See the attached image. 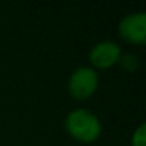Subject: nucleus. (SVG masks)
<instances>
[{"mask_svg":"<svg viewBox=\"0 0 146 146\" xmlns=\"http://www.w3.org/2000/svg\"><path fill=\"white\" fill-rule=\"evenodd\" d=\"M64 129L72 139L80 143H93L102 135V122L92 110L76 108L66 115Z\"/></svg>","mask_w":146,"mask_h":146,"instance_id":"1","label":"nucleus"},{"mask_svg":"<svg viewBox=\"0 0 146 146\" xmlns=\"http://www.w3.org/2000/svg\"><path fill=\"white\" fill-rule=\"evenodd\" d=\"M119 63L122 64L123 69H126V70H129V72H135V70L139 67V60H137V57H136L135 54H130V53H129V54H122Z\"/></svg>","mask_w":146,"mask_h":146,"instance_id":"6","label":"nucleus"},{"mask_svg":"<svg viewBox=\"0 0 146 146\" xmlns=\"http://www.w3.org/2000/svg\"><path fill=\"white\" fill-rule=\"evenodd\" d=\"M117 32L122 40L126 43L142 46L146 42V13L136 12L125 16L117 26Z\"/></svg>","mask_w":146,"mask_h":146,"instance_id":"4","label":"nucleus"},{"mask_svg":"<svg viewBox=\"0 0 146 146\" xmlns=\"http://www.w3.org/2000/svg\"><path fill=\"white\" fill-rule=\"evenodd\" d=\"M122 54V47L116 42L102 40L92 46L89 52V63L96 72L108 70L119 63Z\"/></svg>","mask_w":146,"mask_h":146,"instance_id":"3","label":"nucleus"},{"mask_svg":"<svg viewBox=\"0 0 146 146\" xmlns=\"http://www.w3.org/2000/svg\"><path fill=\"white\" fill-rule=\"evenodd\" d=\"M99 88V73L90 66H79L67 80V90L76 100L92 98Z\"/></svg>","mask_w":146,"mask_h":146,"instance_id":"2","label":"nucleus"},{"mask_svg":"<svg viewBox=\"0 0 146 146\" xmlns=\"http://www.w3.org/2000/svg\"><path fill=\"white\" fill-rule=\"evenodd\" d=\"M130 146H146V123L142 122L132 133Z\"/></svg>","mask_w":146,"mask_h":146,"instance_id":"5","label":"nucleus"}]
</instances>
